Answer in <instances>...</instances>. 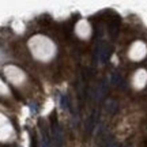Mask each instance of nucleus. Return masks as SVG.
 Listing matches in <instances>:
<instances>
[{
	"label": "nucleus",
	"mask_w": 147,
	"mask_h": 147,
	"mask_svg": "<svg viewBox=\"0 0 147 147\" xmlns=\"http://www.w3.org/2000/svg\"><path fill=\"white\" fill-rule=\"evenodd\" d=\"M97 123H98V110H93L90 116L86 120V124H84V132L86 135H90L91 132L94 131V128L97 127Z\"/></svg>",
	"instance_id": "nucleus-1"
},
{
	"label": "nucleus",
	"mask_w": 147,
	"mask_h": 147,
	"mask_svg": "<svg viewBox=\"0 0 147 147\" xmlns=\"http://www.w3.org/2000/svg\"><path fill=\"white\" fill-rule=\"evenodd\" d=\"M52 135H53V144L55 147H63V129L60 128L59 124H55L52 129Z\"/></svg>",
	"instance_id": "nucleus-2"
},
{
	"label": "nucleus",
	"mask_w": 147,
	"mask_h": 147,
	"mask_svg": "<svg viewBox=\"0 0 147 147\" xmlns=\"http://www.w3.org/2000/svg\"><path fill=\"white\" fill-rule=\"evenodd\" d=\"M106 91H108V83H106V80H102V82H100L95 86L94 91H93V98L95 101H100L105 95Z\"/></svg>",
	"instance_id": "nucleus-3"
},
{
	"label": "nucleus",
	"mask_w": 147,
	"mask_h": 147,
	"mask_svg": "<svg viewBox=\"0 0 147 147\" xmlns=\"http://www.w3.org/2000/svg\"><path fill=\"white\" fill-rule=\"evenodd\" d=\"M112 83L115 84L116 87H119V89H124L125 87V80H124V78L117 71H115L112 74Z\"/></svg>",
	"instance_id": "nucleus-4"
},
{
	"label": "nucleus",
	"mask_w": 147,
	"mask_h": 147,
	"mask_svg": "<svg viewBox=\"0 0 147 147\" xmlns=\"http://www.w3.org/2000/svg\"><path fill=\"white\" fill-rule=\"evenodd\" d=\"M105 109L108 113H110V115L116 113V110H117V102H116L115 100H108L105 104Z\"/></svg>",
	"instance_id": "nucleus-5"
},
{
	"label": "nucleus",
	"mask_w": 147,
	"mask_h": 147,
	"mask_svg": "<svg viewBox=\"0 0 147 147\" xmlns=\"http://www.w3.org/2000/svg\"><path fill=\"white\" fill-rule=\"evenodd\" d=\"M117 32H119V22L116 23V21H113L112 23H110V26H109V33H110V36H112V37L117 36Z\"/></svg>",
	"instance_id": "nucleus-6"
},
{
	"label": "nucleus",
	"mask_w": 147,
	"mask_h": 147,
	"mask_svg": "<svg viewBox=\"0 0 147 147\" xmlns=\"http://www.w3.org/2000/svg\"><path fill=\"white\" fill-rule=\"evenodd\" d=\"M60 106H61L63 109H67V108H68V97L65 94L60 95Z\"/></svg>",
	"instance_id": "nucleus-7"
},
{
	"label": "nucleus",
	"mask_w": 147,
	"mask_h": 147,
	"mask_svg": "<svg viewBox=\"0 0 147 147\" xmlns=\"http://www.w3.org/2000/svg\"><path fill=\"white\" fill-rule=\"evenodd\" d=\"M41 147H51L49 146V140H48V134L45 131L42 132V142H41Z\"/></svg>",
	"instance_id": "nucleus-8"
}]
</instances>
